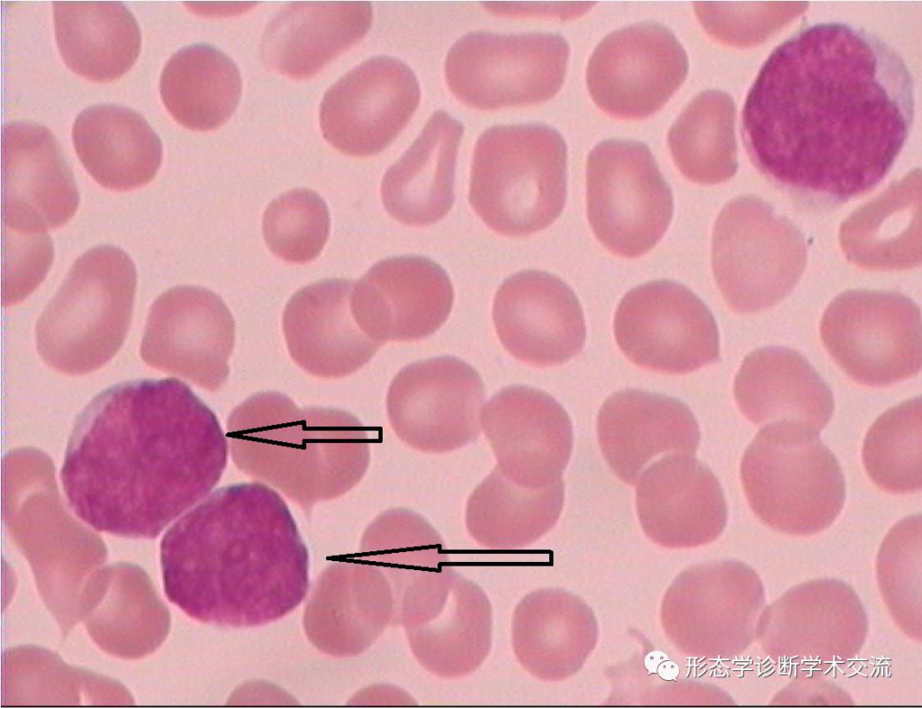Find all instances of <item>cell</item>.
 <instances>
[{"label":"cell","instance_id":"1","mask_svg":"<svg viewBox=\"0 0 922 708\" xmlns=\"http://www.w3.org/2000/svg\"><path fill=\"white\" fill-rule=\"evenodd\" d=\"M914 78L901 54L870 30L805 24L777 45L754 80L740 133L756 170L814 211L873 190L911 132Z\"/></svg>","mask_w":922,"mask_h":708},{"label":"cell","instance_id":"2","mask_svg":"<svg viewBox=\"0 0 922 708\" xmlns=\"http://www.w3.org/2000/svg\"><path fill=\"white\" fill-rule=\"evenodd\" d=\"M228 453L216 415L185 383L135 379L104 389L78 414L60 480L95 530L154 539L212 492Z\"/></svg>","mask_w":922,"mask_h":708},{"label":"cell","instance_id":"3","mask_svg":"<svg viewBox=\"0 0 922 708\" xmlns=\"http://www.w3.org/2000/svg\"><path fill=\"white\" fill-rule=\"evenodd\" d=\"M167 599L202 622L254 627L298 606L306 546L284 499L259 482L223 486L179 518L160 542Z\"/></svg>","mask_w":922,"mask_h":708},{"label":"cell","instance_id":"4","mask_svg":"<svg viewBox=\"0 0 922 708\" xmlns=\"http://www.w3.org/2000/svg\"><path fill=\"white\" fill-rule=\"evenodd\" d=\"M226 427L236 467L304 510L351 490L370 462L368 436L357 417L299 407L279 392L248 397L231 411Z\"/></svg>","mask_w":922,"mask_h":708},{"label":"cell","instance_id":"5","mask_svg":"<svg viewBox=\"0 0 922 708\" xmlns=\"http://www.w3.org/2000/svg\"><path fill=\"white\" fill-rule=\"evenodd\" d=\"M566 145L543 123L494 125L478 138L469 201L493 231L527 236L552 224L566 197Z\"/></svg>","mask_w":922,"mask_h":708},{"label":"cell","instance_id":"6","mask_svg":"<svg viewBox=\"0 0 922 708\" xmlns=\"http://www.w3.org/2000/svg\"><path fill=\"white\" fill-rule=\"evenodd\" d=\"M740 478L756 517L793 536L827 529L845 498L836 457L818 433L789 422L767 424L759 431L743 456Z\"/></svg>","mask_w":922,"mask_h":708},{"label":"cell","instance_id":"7","mask_svg":"<svg viewBox=\"0 0 922 708\" xmlns=\"http://www.w3.org/2000/svg\"><path fill=\"white\" fill-rule=\"evenodd\" d=\"M136 282L132 260L115 246H98L78 258L36 324L46 362L85 371L107 361L127 334Z\"/></svg>","mask_w":922,"mask_h":708},{"label":"cell","instance_id":"8","mask_svg":"<svg viewBox=\"0 0 922 708\" xmlns=\"http://www.w3.org/2000/svg\"><path fill=\"white\" fill-rule=\"evenodd\" d=\"M711 259L726 303L737 313H752L793 290L805 268L807 247L788 218L760 200L740 197L716 220Z\"/></svg>","mask_w":922,"mask_h":708},{"label":"cell","instance_id":"9","mask_svg":"<svg viewBox=\"0 0 922 708\" xmlns=\"http://www.w3.org/2000/svg\"><path fill=\"white\" fill-rule=\"evenodd\" d=\"M401 624L418 662L447 679L475 671L492 643V608L483 589L453 567L420 573L395 596Z\"/></svg>","mask_w":922,"mask_h":708},{"label":"cell","instance_id":"10","mask_svg":"<svg viewBox=\"0 0 922 708\" xmlns=\"http://www.w3.org/2000/svg\"><path fill=\"white\" fill-rule=\"evenodd\" d=\"M586 186L590 226L613 254L639 257L665 233L672 190L645 143L608 139L597 144L588 156Z\"/></svg>","mask_w":922,"mask_h":708},{"label":"cell","instance_id":"11","mask_svg":"<svg viewBox=\"0 0 922 708\" xmlns=\"http://www.w3.org/2000/svg\"><path fill=\"white\" fill-rule=\"evenodd\" d=\"M764 592L757 574L733 560L693 565L668 587L661 622L671 642L692 658H730L756 638Z\"/></svg>","mask_w":922,"mask_h":708},{"label":"cell","instance_id":"12","mask_svg":"<svg viewBox=\"0 0 922 708\" xmlns=\"http://www.w3.org/2000/svg\"><path fill=\"white\" fill-rule=\"evenodd\" d=\"M569 53L568 42L558 33L475 31L449 49L446 78L452 93L472 107L538 104L559 90Z\"/></svg>","mask_w":922,"mask_h":708},{"label":"cell","instance_id":"13","mask_svg":"<svg viewBox=\"0 0 922 708\" xmlns=\"http://www.w3.org/2000/svg\"><path fill=\"white\" fill-rule=\"evenodd\" d=\"M920 310L892 291L851 289L827 307L820 336L855 382L882 386L910 378L922 364Z\"/></svg>","mask_w":922,"mask_h":708},{"label":"cell","instance_id":"14","mask_svg":"<svg viewBox=\"0 0 922 708\" xmlns=\"http://www.w3.org/2000/svg\"><path fill=\"white\" fill-rule=\"evenodd\" d=\"M614 336L622 353L650 371L682 375L719 359V331L708 306L672 280L628 291L618 305Z\"/></svg>","mask_w":922,"mask_h":708},{"label":"cell","instance_id":"15","mask_svg":"<svg viewBox=\"0 0 922 708\" xmlns=\"http://www.w3.org/2000/svg\"><path fill=\"white\" fill-rule=\"evenodd\" d=\"M484 397L477 371L443 356L402 368L389 386L386 407L404 443L422 452L444 453L478 438Z\"/></svg>","mask_w":922,"mask_h":708},{"label":"cell","instance_id":"16","mask_svg":"<svg viewBox=\"0 0 922 708\" xmlns=\"http://www.w3.org/2000/svg\"><path fill=\"white\" fill-rule=\"evenodd\" d=\"M687 72L686 51L672 31L660 23L646 21L604 37L589 59L586 82L602 111L636 120L664 106Z\"/></svg>","mask_w":922,"mask_h":708},{"label":"cell","instance_id":"17","mask_svg":"<svg viewBox=\"0 0 922 708\" xmlns=\"http://www.w3.org/2000/svg\"><path fill=\"white\" fill-rule=\"evenodd\" d=\"M420 96L417 77L405 63L389 56L372 57L326 91L320 109L322 134L345 154H376L401 132Z\"/></svg>","mask_w":922,"mask_h":708},{"label":"cell","instance_id":"18","mask_svg":"<svg viewBox=\"0 0 922 708\" xmlns=\"http://www.w3.org/2000/svg\"><path fill=\"white\" fill-rule=\"evenodd\" d=\"M235 339L233 317L215 293L179 286L152 304L140 347L143 359L210 391L226 383Z\"/></svg>","mask_w":922,"mask_h":708},{"label":"cell","instance_id":"19","mask_svg":"<svg viewBox=\"0 0 922 708\" xmlns=\"http://www.w3.org/2000/svg\"><path fill=\"white\" fill-rule=\"evenodd\" d=\"M867 627L855 592L822 579L799 585L763 609L756 637L774 658L845 660L862 649Z\"/></svg>","mask_w":922,"mask_h":708},{"label":"cell","instance_id":"20","mask_svg":"<svg viewBox=\"0 0 922 708\" xmlns=\"http://www.w3.org/2000/svg\"><path fill=\"white\" fill-rule=\"evenodd\" d=\"M79 194L64 151L51 131L27 120L1 133V226L42 232L66 223Z\"/></svg>","mask_w":922,"mask_h":708},{"label":"cell","instance_id":"21","mask_svg":"<svg viewBox=\"0 0 922 708\" xmlns=\"http://www.w3.org/2000/svg\"><path fill=\"white\" fill-rule=\"evenodd\" d=\"M481 426L501 470L513 481L540 487L562 479L573 449L572 422L550 395L512 385L484 405Z\"/></svg>","mask_w":922,"mask_h":708},{"label":"cell","instance_id":"22","mask_svg":"<svg viewBox=\"0 0 922 708\" xmlns=\"http://www.w3.org/2000/svg\"><path fill=\"white\" fill-rule=\"evenodd\" d=\"M453 301L443 268L423 256L402 255L378 261L354 284L351 310L362 331L383 344L431 335L446 322Z\"/></svg>","mask_w":922,"mask_h":708},{"label":"cell","instance_id":"23","mask_svg":"<svg viewBox=\"0 0 922 708\" xmlns=\"http://www.w3.org/2000/svg\"><path fill=\"white\" fill-rule=\"evenodd\" d=\"M493 317L503 347L532 366L564 364L578 355L585 342L578 297L547 272L523 270L507 278L495 295Z\"/></svg>","mask_w":922,"mask_h":708},{"label":"cell","instance_id":"24","mask_svg":"<svg viewBox=\"0 0 922 708\" xmlns=\"http://www.w3.org/2000/svg\"><path fill=\"white\" fill-rule=\"evenodd\" d=\"M636 506L646 535L669 549L713 541L728 519L718 478L706 465L685 453L664 456L642 473Z\"/></svg>","mask_w":922,"mask_h":708},{"label":"cell","instance_id":"25","mask_svg":"<svg viewBox=\"0 0 922 708\" xmlns=\"http://www.w3.org/2000/svg\"><path fill=\"white\" fill-rule=\"evenodd\" d=\"M354 283L329 278L296 292L283 314L293 360L308 374L339 378L365 366L381 343L366 334L351 310Z\"/></svg>","mask_w":922,"mask_h":708},{"label":"cell","instance_id":"26","mask_svg":"<svg viewBox=\"0 0 922 708\" xmlns=\"http://www.w3.org/2000/svg\"><path fill=\"white\" fill-rule=\"evenodd\" d=\"M602 456L623 482L635 485L662 453L692 455L700 443L694 414L681 400L664 394L625 389L611 395L597 417Z\"/></svg>","mask_w":922,"mask_h":708},{"label":"cell","instance_id":"27","mask_svg":"<svg viewBox=\"0 0 922 708\" xmlns=\"http://www.w3.org/2000/svg\"><path fill=\"white\" fill-rule=\"evenodd\" d=\"M744 415L755 425L789 422L818 433L834 412L828 386L795 350L764 347L748 354L734 382Z\"/></svg>","mask_w":922,"mask_h":708},{"label":"cell","instance_id":"28","mask_svg":"<svg viewBox=\"0 0 922 708\" xmlns=\"http://www.w3.org/2000/svg\"><path fill=\"white\" fill-rule=\"evenodd\" d=\"M514 654L522 667L547 681L576 673L598 639L595 615L580 597L556 588L527 595L511 621Z\"/></svg>","mask_w":922,"mask_h":708},{"label":"cell","instance_id":"29","mask_svg":"<svg viewBox=\"0 0 922 708\" xmlns=\"http://www.w3.org/2000/svg\"><path fill=\"white\" fill-rule=\"evenodd\" d=\"M372 18L368 1L289 3L266 27L262 58L282 74L310 77L361 40Z\"/></svg>","mask_w":922,"mask_h":708},{"label":"cell","instance_id":"30","mask_svg":"<svg viewBox=\"0 0 922 708\" xmlns=\"http://www.w3.org/2000/svg\"><path fill=\"white\" fill-rule=\"evenodd\" d=\"M463 124L435 111L420 135L385 172L382 200L402 223L426 226L442 219L454 202L456 155Z\"/></svg>","mask_w":922,"mask_h":708},{"label":"cell","instance_id":"31","mask_svg":"<svg viewBox=\"0 0 922 708\" xmlns=\"http://www.w3.org/2000/svg\"><path fill=\"white\" fill-rule=\"evenodd\" d=\"M73 141L91 177L104 187L125 191L149 183L162 159V143L138 112L113 104L91 105L75 119Z\"/></svg>","mask_w":922,"mask_h":708},{"label":"cell","instance_id":"32","mask_svg":"<svg viewBox=\"0 0 922 708\" xmlns=\"http://www.w3.org/2000/svg\"><path fill=\"white\" fill-rule=\"evenodd\" d=\"M60 54L76 73L110 81L135 62L141 33L133 14L119 1H54Z\"/></svg>","mask_w":922,"mask_h":708},{"label":"cell","instance_id":"33","mask_svg":"<svg viewBox=\"0 0 922 708\" xmlns=\"http://www.w3.org/2000/svg\"><path fill=\"white\" fill-rule=\"evenodd\" d=\"M564 495L563 479L530 487L513 481L496 466L467 501V531L485 549L528 547L556 524Z\"/></svg>","mask_w":922,"mask_h":708},{"label":"cell","instance_id":"34","mask_svg":"<svg viewBox=\"0 0 922 708\" xmlns=\"http://www.w3.org/2000/svg\"><path fill=\"white\" fill-rule=\"evenodd\" d=\"M162 101L173 118L194 130L221 126L236 109L241 77L233 60L208 43L178 50L160 77Z\"/></svg>","mask_w":922,"mask_h":708},{"label":"cell","instance_id":"35","mask_svg":"<svg viewBox=\"0 0 922 708\" xmlns=\"http://www.w3.org/2000/svg\"><path fill=\"white\" fill-rule=\"evenodd\" d=\"M839 241L847 260L863 269L895 271L919 266L918 194L896 188L860 207L842 222Z\"/></svg>","mask_w":922,"mask_h":708},{"label":"cell","instance_id":"36","mask_svg":"<svg viewBox=\"0 0 922 708\" xmlns=\"http://www.w3.org/2000/svg\"><path fill=\"white\" fill-rule=\"evenodd\" d=\"M729 104L707 90L696 95L671 126L668 145L680 172L698 184H716L734 171L729 154Z\"/></svg>","mask_w":922,"mask_h":708},{"label":"cell","instance_id":"37","mask_svg":"<svg viewBox=\"0 0 922 708\" xmlns=\"http://www.w3.org/2000/svg\"><path fill=\"white\" fill-rule=\"evenodd\" d=\"M863 465L872 481L890 494L921 490V399L884 412L868 431Z\"/></svg>","mask_w":922,"mask_h":708},{"label":"cell","instance_id":"38","mask_svg":"<svg viewBox=\"0 0 922 708\" xmlns=\"http://www.w3.org/2000/svg\"><path fill=\"white\" fill-rule=\"evenodd\" d=\"M362 547L386 575L394 598L420 573L448 561L438 532L407 509L389 510L377 517L366 531Z\"/></svg>","mask_w":922,"mask_h":708},{"label":"cell","instance_id":"39","mask_svg":"<svg viewBox=\"0 0 922 708\" xmlns=\"http://www.w3.org/2000/svg\"><path fill=\"white\" fill-rule=\"evenodd\" d=\"M878 582L895 622L921 638V516L906 517L885 537L877 559Z\"/></svg>","mask_w":922,"mask_h":708},{"label":"cell","instance_id":"40","mask_svg":"<svg viewBox=\"0 0 922 708\" xmlns=\"http://www.w3.org/2000/svg\"><path fill=\"white\" fill-rule=\"evenodd\" d=\"M330 231V213L324 200L307 188L282 194L267 206L263 234L269 250L295 264L317 258Z\"/></svg>","mask_w":922,"mask_h":708},{"label":"cell","instance_id":"41","mask_svg":"<svg viewBox=\"0 0 922 708\" xmlns=\"http://www.w3.org/2000/svg\"><path fill=\"white\" fill-rule=\"evenodd\" d=\"M2 304L27 297L46 277L54 256L47 231H15L1 226Z\"/></svg>","mask_w":922,"mask_h":708},{"label":"cell","instance_id":"42","mask_svg":"<svg viewBox=\"0 0 922 708\" xmlns=\"http://www.w3.org/2000/svg\"><path fill=\"white\" fill-rule=\"evenodd\" d=\"M770 704H854L851 697L829 682L791 683Z\"/></svg>","mask_w":922,"mask_h":708},{"label":"cell","instance_id":"43","mask_svg":"<svg viewBox=\"0 0 922 708\" xmlns=\"http://www.w3.org/2000/svg\"><path fill=\"white\" fill-rule=\"evenodd\" d=\"M592 3H577V4H564L561 7H551V8H529L514 6L512 4L503 3H488L484 4L491 10L501 14H540V15H551L558 17H574L583 13Z\"/></svg>","mask_w":922,"mask_h":708}]
</instances>
